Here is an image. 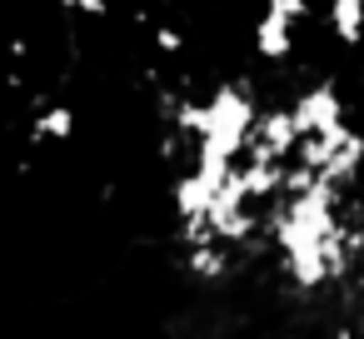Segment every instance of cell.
<instances>
[{
    "mask_svg": "<svg viewBox=\"0 0 364 339\" xmlns=\"http://www.w3.org/2000/svg\"><path fill=\"white\" fill-rule=\"evenodd\" d=\"M294 125H299V135H334V130L344 125L334 90H309V95L294 105Z\"/></svg>",
    "mask_w": 364,
    "mask_h": 339,
    "instance_id": "obj_1",
    "label": "cell"
},
{
    "mask_svg": "<svg viewBox=\"0 0 364 339\" xmlns=\"http://www.w3.org/2000/svg\"><path fill=\"white\" fill-rule=\"evenodd\" d=\"M255 50H259L264 60H284V55H289V21L269 11V16L255 26Z\"/></svg>",
    "mask_w": 364,
    "mask_h": 339,
    "instance_id": "obj_2",
    "label": "cell"
},
{
    "mask_svg": "<svg viewBox=\"0 0 364 339\" xmlns=\"http://www.w3.org/2000/svg\"><path fill=\"white\" fill-rule=\"evenodd\" d=\"M329 26L344 45H354L364 36V0H329Z\"/></svg>",
    "mask_w": 364,
    "mask_h": 339,
    "instance_id": "obj_3",
    "label": "cell"
},
{
    "mask_svg": "<svg viewBox=\"0 0 364 339\" xmlns=\"http://www.w3.org/2000/svg\"><path fill=\"white\" fill-rule=\"evenodd\" d=\"M31 135H36V140H70V135H75V110H70V105H50V110L36 120Z\"/></svg>",
    "mask_w": 364,
    "mask_h": 339,
    "instance_id": "obj_4",
    "label": "cell"
},
{
    "mask_svg": "<svg viewBox=\"0 0 364 339\" xmlns=\"http://www.w3.org/2000/svg\"><path fill=\"white\" fill-rule=\"evenodd\" d=\"M155 45H160L165 55H180V45H185V41H180V31H175V26H155Z\"/></svg>",
    "mask_w": 364,
    "mask_h": 339,
    "instance_id": "obj_5",
    "label": "cell"
},
{
    "mask_svg": "<svg viewBox=\"0 0 364 339\" xmlns=\"http://www.w3.org/2000/svg\"><path fill=\"white\" fill-rule=\"evenodd\" d=\"M60 6H65V11H85V16H95V21H100V16L110 11L105 0H60Z\"/></svg>",
    "mask_w": 364,
    "mask_h": 339,
    "instance_id": "obj_6",
    "label": "cell"
}]
</instances>
